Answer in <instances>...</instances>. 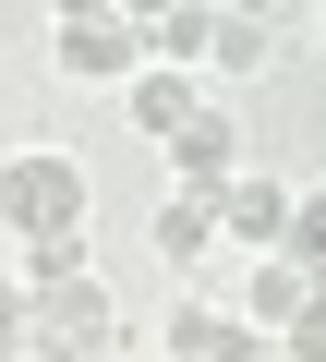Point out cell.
Here are the masks:
<instances>
[{"mask_svg": "<svg viewBox=\"0 0 326 362\" xmlns=\"http://www.w3.org/2000/svg\"><path fill=\"white\" fill-rule=\"evenodd\" d=\"M97 218V181L73 169V145H13L0 157V230L13 242H61Z\"/></svg>", "mask_w": 326, "mask_h": 362, "instance_id": "6da1fadb", "label": "cell"}, {"mask_svg": "<svg viewBox=\"0 0 326 362\" xmlns=\"http://www.w3.org/2000/svg\"><path fill=\"white\" fill-rule=\"evenodd\" d=\"M133 326H121V302H109V278L85 266V278H61V290H37V338H25V362H109Z\"/></svg>", "mask_w": 326, "mask_h": 362, "instance_id": "7a4b0ae2", "label": "cell"}, {"mask_svg": "<svg viewBox=\"0 0 326 362\" xmlns=\"http://www.w3.org/2000/svg\"><path fill=\"white\" fill-rule=\"evenodd\" d=\"M157 157H170V194H194V206H218L230 181L254 169V145H242V121H230V109H206L194 133H170Z\"/></svg>", "mask_w": 326, "mask_h": 362, "instance_id": "3957f363", "label": "cell"}, {"mask_svg": "<svg viewBox=\"0 0 326 362\" xmlns=\"http://www.w3.org/2000/svg\"><path fill=\"white\" fill-rule=\"evenodd\" d=\"M49 49H61L73 85H133V73H145V25H133V13H61Z\"/></svg>", "mask_w": 326, "mask_h": 362, "instance_id": "277c9868", "label": "cell"}, {"mask_svg": "<svg viewBox=\"0 0 326 362\" xmlns=\"http://www.w3.org/2000/svg\"><path fill=\"white\" fill-rule=\"evenodd\" d=\"M121 109H133V133H145V145H170V133H194L218 97H206V73H170V61H145V73L121 85Z\"/></svg>", "mask_w": 326, "mask_h": 362, "instance_id": "5b68a950", "label": "cell"}, {"mask_svg": "<svg viewBox=\"0 0 326 362\" xmlns=\"http://www.w3.org/2000/svg\"><path fill=\"white\" fill-rule=\"evenodd\" d=\"M218 242H242V254H278L290 242V181L278 169H242L230 194H218Z\"/></svg>", "mask_w": 326, "mask_h": 362, "instance_id": "8992f818", "label": "cell"}, {"mask_svg": "<svg viewBox=\"0 0 326 362\" xmlns=\"http://www.w3.org/2000/svg\"><path fill=\"white\" fill-rule=\"evenodd\" d=\"M254 350H266V338H254L230 302H182V314H170V362H254Z\"/></svg>", "mask_w": 326, "mask_h": 362, "instance_id": "52a82bcc", "label": "cell"}, {"mask_svg": "<svg viewBox=\"0 0 326 362\" xmlns=\"http://www.w3.org/2000/svg\"><path fill=\"white\" fill-rule=\"evenodd\" d=\"M302 302H314V278H302L290 254H254V278H242V302H230V314H242L254 338H278V326H290Z\"/></svg>", "mask_w": 326, "mask_h": 362, "instance_id": "ba28073f", "label": "cell"}, {"mask_svg": "<svg viewBox=\"0 0 326 362\" xmlns=\"http://www.w3.org/2000/svg\"><path fill=\"white\" fill-rule=\"evenodd\" d=\"M145 242H157V266H206V254H218V206H194V194H157Z\"/></svg>", "mask_w": 326, "mask_h": 362, "instance_id": "9c48e42d", "label": "cell"}, {"mask_svg": "<svg viewBox=\"0 0 326 362\" xmlns=\"http://www.w3.org/2000/svg\"><path fill=\"white\" fill-rule=\"evenodd\" d=\"M314 290H326V181H314V194H290V242H278Z\"/></svg>", "mask_w": 326, "mask_h": 362, "instance_id": "30bf717a", "label": "cell"}, {"mask_svg": "<svg viewBox=\"0 0 326 362\" xmlns=\"http://www.w3.org/2000/svg\"><path fill=\"white\" fill-rule=\"evenodd\" d=\"M25 290H61V278H85V230H61V242H25V266H13Z\"/></svg>", "mask_w": 326, "mask_h": 362, "instance_id": "8fae6325", "label": "cell"}, {"mask_svg": "<svg viewBox=\"0 0 326 362\" xmlns=\"http://www.w3.org/2000/svg\"><path fill=\"white\" fill-rule=\"evenodd\" d=\"M25 338H37V290L0 278V362H25Z\"/></svg>", "mask_w": 326, "mask_h": 362, "instance_id": "7c38bea8", "label": "cell"}, {"mask_svg": "<svg viewBox=\"0 0 326 362\" xmlns=\"http://www.w3.org/2000/svg\"><path fill=\"white\" fill-rule=\"evenodd\" d=\"M278 350H290V362H326V290H314V302L278 326Z\"/></svg>", "mask_w": 326, "mask_h": 362, "instance_id": "4fadbf2b", "label": "cell"}, {"mask_svg": "<svg viewBox=\"0 0 326 362\" xmlns=\"http://www.w3.org/2000/svg\"><path fill=\"white\" fill-rule=\"evenodd\" d=\"M254 61H266V25H218V61L206 73H254Z\"/></svg>", "mask_w": 326, "mask_h": 362, "instance_id": "5bb4252c", "label": "cell"}, {"mask_svg": "<svg viewBox=\"0 0 326 362\" xmlns=\"http://www.w3.org/2000/svg\"><path fill=\"white\" fill-rule=\"evenodd\" d=\"M314 49H326V13H314Z\"/></svg>", "mask_w": 326, "mask_h": 362, "instance_id": "9a60e30c", "label": "cell"}]
</instances>
